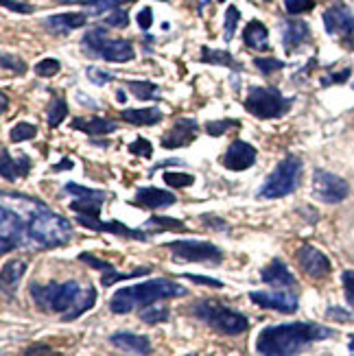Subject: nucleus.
<instances>
[{
	"label": "nucleus",
	"instance_id": "obj_1",
	"mask_svg": "<svg viewBox=\"0 0 354 356\" xmlns=\"http://www.w3.org/2000/svg\"><path fill=\"white\" fill-rule=\"evenodd\" d=\"M31 296L42 311L61 313L64 321H72L88 313L97 302V289H81L74 280L68 282H49V284H31Z\"/></svg>",
	"mask_w": 354,
	"mask_h": 356
},
{
	"label": "nucleus",
	"instance_id": "obj_2",
	"mask_svg": "<svg viewBox=\"0 0 354 356\" xmlns=\"http://www.w3.org/2000/svg\"><path fill=\"white\" fill-rule=\"evenodd\" d=\"M335 332L319 323H280V326H267L256 339V350L263 356H296L302 348H306L319 339H328Z\"/></svg>",
	"mask_w": 354,
	"mask_h": 356
},
{
	"label": "nucleus",
	"instance_id": "obj_3",
	"mask_svg": "<svg viewBox=\"0 0 354 356\" xmlns=\"http://www.w3.org/2000/svg\"><path fill=\"white\" fill-rule=\"evenodd\" d=\"M182 296H186V289L179 286L173 280L160 277V280H149L143 284L118 289L110 300V311L116 315H125V313H131L134 308H147L160 300H171V298H182Z\"/></svg>",
	"mask_w": 354,
	"mask_h": 356
},
{
	"label": "nucleus",
	"instance_id": "obj_4",
	"mask_svg": "<svg viewBox=\"0 0 354 356\" xmlns=\"http://www.w3.org/2000/svg\"><path fill=\"white\" fill-rule=\"evenodd\" d=\"M29 238H33L42 247H61L72 238V225L61 214L40 206L26 221Z\"/></svg>",
	"mask_w": 354,
	"mask_h": 356
},
{
	"label": "nucleus",
	"instance_id": "obj_5",
	"mask_svg": "<svg viewBox=\"0 0 354 356\" xmlns=\"http://www.w3.org/2000/svg\"><path fill=\"white\" fill-rule=\"evenodd\" d=\"M193 315L221 334H243L250 328L248 317L232 311V308H227L221 302H214V300H202V302L193 304Z\"/></svg>",
	"mask_w": 354,
	"mask_h": 356
},
{
	"label": "nucleus",
	"instance_id": "obj_6",
	"mask_svg": "<svg viewBox=\"0 0 354 356\" xmlns=\"http://www.w3.org/2000/svg\"><path fill=\"white\" fill-rule=\"evenodd\" d=\"M300 175H302V160L296 158V156H287L278 166L273 168V173L265 179L258 197L280 199V197L291 195L298 188Z\"/></svg>",
	"mask_w": 354,
	"mask_h": 356
},
{
	"label": "nucleus",
	"instance_id": "obj_7",
	"mask_svg": "<svg viewBox=\"0 0 354 356\" xmlns=\"http://www.w3.org/2000/svg\"><path fill=\"white\" fill-rule=\"evenodd\" d=\"M291 105H293V99L282 97L278 88H254L245 99V110L263 120L284 116Z\"/></svg>",
	"mask_w": 354,
	"mask_h": 356
},
{
	"label": "nucleus",
	"instance_id": "obj_8",
	"mask_svg": "<svg viewBox=\"0 0 354 356\" xmlns=\"http://www.w3.org/2000/svg\"><path fill=\"white\" fill-rule=\"evenodd\" d=\"M83 46L92 55H99L107 61H116V64L134 59V46L129 40L107 38L105 29H99V26L88 31V33L83 35Z\"/></svg>",
	"mask_w": 354,
	"mask_h": 356
},
{
	"label": "nucleus",
	"instance_id": "obj_9",
	"mask_svg": "<svg viewBox=\"0 0 354 356\" xmlns=\"http://www.w3.org/2000/svg\"><path fill=\"white\" fill-rule=\"evenodd\" d=\"M175 260L184 262H206V265H219L223 260V252L217 245L206 241H173L166 243Z\"/></svg>",
	"mask_w": 354,
	"mask_h": 356
},
{
	"label": "nucleus",
	"instance_id": "obj_10",
	"mask_svg": "<svg viewBox=\"0 0 354 356\" xmlns=\"http://www.w3.org/2000/svg\"><path fill=\"white\" fill-rule=\"evenodd\" d=\"M0 234H3V247H0V252L3 254H9L11 250H18L22 247L29 238V227H26V221H22V216L18 212L9 210L7 206H3L0 210Z\"/></svg>",
	"mask_w": 354,
	"mask_h": 356
},
{
	"label": "nucleus",
	"instance_id": "obj_11",
	"mask_svg": "<svg viewBox=\"0 0 354 356\" xmlns=\"http://www.w3.org/2000/svg\"><path fill=\"white\" fill-rule=\"evenodd\" d=\"M313 193L324 204H339L350 195V186L339 175H332L324 168H317L313 173Z\"/></svg>",
	"mask_w": 354,
	"mask_h": 356
},
{
	"label": "nucleus",
	"instance_id": "obj_12",
	"mask_svg": "<svg viewBox=\"0 0 354 356\" xmlns=\"http://www.w3.org/2000/svg\"><path fill=\"white\" fill-rule=\"evenodd\" d=\"M324 26L330 35L339 38L346 46L354 49V15L348 7L335 5L324 11Z\"/></svg>",
	"mask_w": 354,
	"mask_h": 356
},
{
	"label": "nucleus",
	"instance_id": "obj_13",
	"mask_svg": "<svg viewBox=\"0 0 354 356\" xmlns=\"http://www.w3.org/2000/svg\"><path fill=\"white\" fill-rule=\"evenodd\" d=\"M250 300L260 308H269V311L278 313H296L300 304L298 296L287 291H252Z\"/></svg>",
	"mask_w": 354,
	"mask_h": 356
},
{
	"label": "nucleus",
	"instance_id": "obj_14",
	"mask_svg": "<svg viewBox=\"0 0 354 356\" xmlns=\"http://www.w3.org/2000/svg\"><path fill=\"white\" fill-rule=\"evenodd\" d=\"M298 262L304 273H309L311 277H326L332 269L330 260L326 254H321L317 247L313 245H302L298 250Z\"/></svg>",
	"mask_w": 354,
	"mask_h": 356
},
{
	"label": "nucleus",
	"instance_id": "obj_15",
	"mask_svg": "<svg viewBox=\"0 0 354 356\" xmlns=\"http://www.w3.org/2000/svg\"><path fill=\"white\" fill-rule=\"evenodd\" d=\"M199 134V125L195 118H179L175 120V125L171 127L164 138H162V147L164 149H179L191 145Z\"/></svg>",
	"mask_w": 354,
	"mask_h": 356
},
{
	"label": "nucleus",
	"instance_id": "obj_16",
	"mask_svg": "<svg viewBox=\"0 0 354 356\" xmlns=\"http://www.w3.org/2000/svg\"><path fill=\"white\" fill-rule=\"evenodd\" d=\"M256 162V149L250 143L236 140L227 147L225 156H223V166L230 171H245Z\"/></svg>",
	"mask_w": 354,
	"mask_h": 356
},
{
	"label": "nucleus",
	"instance_id": "obj_17",
	"mask_svg": "<svg viewBox=\"0 0 354 356\" xmlns=\"http://www.w3.org/2000/svg\"><path fill=\"white\" fill-rule=\"evenodd\" d=\"M83 227L97 229V232H110V234L122 236V238H134V241H147V234L143 229H131L127 225H122L120 221H101V219H79Z\"/></svg>",
	"mask_w": 354,
	"mask_h": 356
},
{
	"label": "nucleus",
	"instance_id": "obj_18",
	"mask_svg": "<svg viewBox=\"0 0 354 356\" xmlns=\"http://www.w3.org/2000/svg\"><path fill=\"white\" fill-rule=\"evenodd\" d=\"M260 277H263L265 284H271L273 289H291L298 284L293 273L289 271V267L282 260H273L271 265H267L263 271H260Z\"/></svg>",
	"mask_w": 354,
	"mask_h": 356
},
{
	"label": "nucleus",
	"instance_id": "obj_19",
	"mask_svg": "<svg viewBox=\"0 0 354 356\" xmlns=\"http://www.w3.org/2000/svg\"><path fill=\"white\" fill-rule=\"evenodd\" d=\"M311 38V29L302 20H287L282 24V44L287 53H293L296 49Z\"/></svg>",
	"mask_w": 354,
	"mask_h": 356
},
{
	"label": "nucleus",
	"instance_id": "obj_20",
	"mask_svg": "<svg viewBox=\"0 0 354 356\" xmlns=\"http://www.w3.org/2000/svg\"><path fill=\"white\" fill-rule=\"evenodd\" d=\"M175 204V195L168 193V191H160V188H140L136 193V206L140 208H151V210H158V208H166V206H173Z\"/></svg>",
	"mask_w": 354,
	"mask_h": 356
},
{
	"label": "nucleus",
	"instance_id": "obj_21",
	"mask_svg": "<svg viewBox=\"0 0 354 356\" xmlns=\"http://www.w3.org/2000/svg\"><path fill=\"white\" fill-rule=\"evenodd\" d=\"M110 341L120 348V350H125V352H134L138 356H149L151 354V341L147 337L143 334H134V332H116L110 337Z\"/></svg>",
	"mask_w": 354,
	"mask_h": 356
},
{
	"label": "nucleus",
	"instance_id": "obj_22",
	"mask_svg": "<svg viewBox=\"0 0 354 356\" xmlns=\"http://www.w3.org/2000/svg\"><path fill=\"white\" fill-rule=\"evenodd\" d=\"M88 22L86 13H59L51 15V18L44 20V26L51 31V33H70L74 29H81Z\"/></svg>",
	"mask_w": 354,
	"mask_h": 356
},
{
	"label": "nucleus",
	"instance_id": "obj_23",
	"mask_svg": "<svg viewBox=\"0 0 354 356\" xmlns=\"http://www.w3.org/2000/svg\"><path fill=\"white\" fill-rule=\"evenodd\" d=\"M70 125L72 129H81L83 134H90V136H107L116 129V120L92 116V118H74Z\"/></svg>",
	"mask_w": 354,
	"mask_h": 356
},
{
	"label": "nucleus",
	"instance_id": "obj_24",
	"mask_svg": "<svg viewBox=\"0 0 354 356\" xmlns=\"http://www.w3.org/2000/svg\"><path fill=\"white\" fill-rule=\"evenodd\" d=\"M120 118L129 122V125L149 127V125H158V122H162L164 114L158 110V107H140V110H122Z\"/></svg>",
	"mask_w": 354,
	"mask_h": 356
},
{
	"label": "nucleus",
	"instance_id": "obj_25",
	"mask_svg": "<svg viewBox=\"0 0 354 356\" xmlns=\"http://www.w3.org/2000/svg\"><path fill=\"white\" fill-rule=\"evenodd\" d=\"M243 40L250 49L256 51H267L269 49V31L260 20H252L243 31Z\"/></svg>",
	"mask_w": 354,
	"mask_h": 356
},
{
	"label": "nucleus",
	"instance_id": "obj_26",
	"mask_svg": "<svg viewBox=\"0 0 354 356\" xmlns=\"http://www.w3.org/2000/svg\"><path fill=\"white\" fill-rule=\"evenodd\" d=\"M0 158H3V164H0V166H3V177L5 179L13 181V179H18L20 175H29V171H31V160L26 156H22L20 160H13L9 156V151L3 149V151H0Z\"/></svg>",
	"mask_w": 354,
	"mask_h": 356
},
{
	"label": "nucleus",
	"instance_id": "obj_27",
	"mask_svg": "<svg viewBox=\"0 0 354 356\" xmlns=\"http://www.w3.org/2000/svg\"><path fill=\"white\" fill-rule=\"evenodd\" d=\"M24 271H26V265L22 260H11L3 267V289H5L7 296H9V293H13V289L18 286Z\"/></svg>",
	"mask_w": 354,
	"mask_h": 356
},
{
	"label": "nucleus",
	"instance_id": "obj_28",
	"mask_svg": "<svg viewBox=\"0 0 354 356\" xmlns=\"http://www.w3.org/2000/svg\"><path fill=\"white\" fill-rule=\"evenodd\" d=\"M202 61H206V64L227 66L232 70H241V64L227 51H217V49H210V46H204L202 49Z\"/></svg>",
	"mask_w": 354,
	"mask_h": 356
},
{
	"label": "nucleus",
	"instance_id": "obj_29",
	"mask_svg": "<svg viewBox=\"0 0 354 356\" xmlns=\"http://www.w3.org/2000/svg\"><path fill=\"white\" fill-rule=\"evenodd\" d=\"M125 3H131V0H81L79 5H83L92 15H101L105 11L118 9L120 5H125Z\"/></svg>",
	"mask_w": 354,
	"mask_h": 356
},
{
	"label": "nucleus",
	"instance_id": "obj_30",
	"mask_svg": "<svg viewBox=\"0 0 354 356\" xmlns=\"http://www.w3.org/2000/svg\"><path fill=\"white\" fill-rule=\"evenodd\" d=\"M145 273H151V269H149V267H140V269H134V271H129V273H120V271L112 269V271H105V273H103L101 282H103V286H112L114 282H120V280H131V277L145 275Z\"/></svg>",
	"mask_w": 354,
	"mask_h": 356
},
{
	"label": "nucleus",
	"instance_id": "obj_31",
	"mask_svg": "<svg viewBox=\"0 0 354 356\" xmlns=\"http://www.w3.org/2000/svg\"><path fill=\"white\" fill-rule=\"evenodd\" d=\"M127 88L134 92V97L140 101H151L158 92V86L151 81H127Z\"/></svg>",
	"mask_w": 354,
	"mask_h": 356
},
{
	"label": "nucleus",
	"instance_id": "obj_32",
	"mask_svg": "<svg viewBox=\"0 0 354 356\" xmlns=\"http://www.w3.org/2000/svg\"><path fill=\"white\" fill-rule=\"evenodd\" d=\"M68 114V105H66V101L64 99H59V97H55L53 101H51V105H49V125L51 127H57L61 120H64V116Z\"/></svg>",
	"mask_w": 354,
	"mask_h": 356
},
{
	"label": "nucleus",
	"instance_id": "obj_33",
	"mask_svg": "<svg viewBox=\"0 0 354 356\" xmlns=\"http://www.w3.org/2000/svg\"><path fill=\"white\" fill-rule=\"evenodd\" d=\"M38 134V127L35 125H29V122H18L11 131H9V138L11 143H24V140H31V138H35Z\"/></svg>",
	"mask_w": 354,
	"mask_h": 356
},
{
	"label": "nucleus",
	"instance_id": "obj_34",
	"mask_svg": "<svg viewBox=\"0 0 354 356\" xmlns=\"http://www.w3.org/2000/svg\"><path fill=\"white\" fill-rule=\"evenodd\" d=\"M168 313L166 308H156V306H151V308H143V313H140V319L145 323H149V326H156V323H162L168 319Z\"/></svg>",
	"mask_w": 354,
	"mask_h": 356
},
{
	"label": "nucleus",
	"instance_id": "obj_35",
	"mask_svg": "<svg viewBox=\"0 0 354 356\" xmlns=\"http://www.w3.org/2000/svg\"><path fill=\"white\" fill-rule=\"evenodd\" d=\"M239 18H241V11L234 5H230L227 11H225V33H223L225 42H232L236 24H239Z\"/></svg>",
	"mask_w": 354,
	"mask_h": 356
},
{
	"label": "nucleus",
	"instance_id": "obj_36",
	"mask_svg": "<svg viewBox=\"0 0 354 356\" xmlns=\"http://www.w3.org/2000/svg\"><path fill=\"white\" fill-rule=\"evenodd\" d=\"M232 127H241V122L239 120H230V118H225V120H210L208 125H206V131L210 134V136H223L227 129H232Z\"/></svg>",
	"mask_w": 354,
	"mask_h": 356
},
{
	"label": "nucleus",
	"instance_id": "obj_37",
	"mask_svg": "<svg viewBox=\"0 0 354 356\" xmlns=\"http://www.w3.org/2000/svg\"><path fill=\"white\" fill-rule=\"evenodd\" d=\"M147 227H156V229H175L182 232L184 223H179L177 219H166V216H151L147 221Z\"/></svg>",
	"mask_w": 354,
	"mask_h": 356
},
{
	"label": "nucleus",
	"instance_id": "obj_38",
	"mask_svg": "<svg viewBox=\"0 0 354 356\" xmlns=\"http://www.w3.org/2000/svg\"><path fill=\"white\" fill-rule=\"evenodd\" d=\"M284 9L291 15H300V13H309L315 9V0H284Z\"/></svg>",
	"mask_w": 354,
	"mask_h": 356
},
{
	"label": "nucleus",
	"instance_id": "obj_39",
	"mask_svg": "<svg viewBox=\"0 0 354 356\" xmlns=\"http://www.w3.org/2000/svg\"><path fill=\"white\" fill-rule=\"evenodd\" d=\"M254 64H256V68L263 72V74H271L275 70H282L284 68L282 61L280 59H273V57H258V59H254Z\"/></svg>",
	"mask_w": 354,
	"mask_h": 356
},
{
	"label": "nucleus",
	"instance_id": "obj_40",
	"mask_svg": "<svg viewBox=\"0 0 354 356\" xmlns=\"http://www.w3.org/2000/svg\"><path fill=\"white\" fill-rule=\"evenodd\" d=\"M59 70H61V64L57 59H51V57H46V59H42L35 64V72L40 76H55Z\"/></svg>",
	"mask_w": 354,
	"mask_h": 356
},
{
	"label": "nucleus",
	"instance_id": "obj_41",
	"mask_svg": "<svg viewBox=\"0 0 354 356\" xmlns=\"http://www.w3.org/2000/svg\"><path fill=\"white\" fill-rule=\"evenodd\" d=\"M164 181L173 188H186V186L195 184V177L186 173H164Z\"/></svg>",
	"mask_w": 354,
	"mask_h": 356
},
{
	"label": "nucleus",
	"instance_id": "obj_42",
	"mask_svg": "<svg viewBox=\"0 0 354 356\" xmlns=\"http://www.w3.org/2000/svg\"><path fill=\"white\" fill-rule=\"evenodd\" d=\"M105 24H107V26H116V29H125V26L129 24V15H127V11H122V9L118 7V9H114L112 15H107V18H105Z\"/></svg>",
	"mask_w": 354,
	"mask_h": 356
},
{
	"label": "nucleus",
	"instance_id": "obj_43",
	"mask_svg": "<svg viewBox=\"0 0 354 356\" xmlns=\"http://www.w3.org/2000/svg\"><path fill=\"white\" fill-rule=\"evenodd\" d=\"M88 79L95 83V86H105L107 81H114V74L110 72H105L101 68H95V66H90L88 68Z\"/></svg>",
	"mask_w": 354,
	"mask_h": 356
},
{
	"label": "nucleus",
	"instance_id": "obj_44",
	"mask_svg": "<svg viewBox=\"0 0 354 356\" xmlns=\"http://www.w3.org/2000/svg\"><path fill=\"white\" fill-rule=\"evenodd\" d=\"M129 151L134 153V156H143V158H151L153 156V147H151L149 140H145V138H138L136 143H131Z\"/></svg>",
	"mask_w": 354,
	"mask_h": 356
},
{
	"label": "nucleus",
	"instance_id": "obj_45",
	"mask_svg": "<svg viewBox=\"0 0 354 356\" xmlns=\"http://www.w3.org/2000/svg\"><path fill=\"white\" fill-rule=\"evenodd\" d=\"M79 260L88 262V265H90V267H95V269H101L103 273H105V271H112V269H114V267L110 265V262L99 260V258H95L92 254H79Z\"/></svg>",
	"mask_w": 354,
	"mask_h": 356
},
{
	"label": "nucleus",
	"instance_id": "obj_46",
	"mask_svg": "<svg viewBox=\"0 0 354 356\" xmlns=\"http://www.w3.org/2000/svg\"><path fill=\"white\" fill-rule=\"evenodd\" d=\"M3 68H5V70H9V68H11L13 72H18V74H22V72L26 70V66L22 64V61H20L18 57L7 55V53L3 55Z\"/></svg>",
	"mask_w": 354,
	"mask_h": 356
},
{
	"label": "nucleus",
	"instance_id": "obj_47",
	"mask_svg": "<svg viewBox=\"0 0 354 356\" xmlns=\"http://www.w3.org/2000/svg\"><path fill=\"white\" fill-rule=\"evenodd\" d=\"M341 282H344V291H346L348 302L354 306V271H344Z\"/></svg>",
	"mask_w": 354,
	"mask_h": 356
},
{
	"label": "nucleus",
	"instance_id": "obj_48",
	"mask_svg": "<svg viewBox=\"0 0 354 356\" xmlns=\"http://www.w3.org/2000/svg\"><path fill=\"white\" fill-rule=\"evenodd\" d=\"M350 76V68H346V70H341V72H335V74H328V76H324L321 79V86H332V83H344L346 79Z\"/></svg>",
	"mask_w": 354,
	"mask_h": 356
},
{
	"label": "nucleus",
	"instance_id": "obj_49",
	"mask_svg": "<svg viewBox=\"0 0 354 356\" xmlns=\"http://www.w3.org/2000/svg\"><path fill=\"white\" fill-rule=\"evenodd\" d=\"M3 7L11 9V11H18V13H33V7L26 3H18V0H3Z\"/></svg>",
	"mask_w": 354,
	"mask_h": 356
},
{
	"label": "nucleus",
	"instance_id": "obj_50",
	"mask_svg": "<svg viewBox=\"0 0 354 356\" xmlns=\"http://www.w3.org/2000/svg\"><path fill=\"white\" fill-rule=\"evenodd\" d=\"M330 319H339V321H354V315L352 313H348V311H344V308H339V306H332V308H328V313H326Z\"/></svg>",
	"mask_w": 354,
	"mask_h": 356
},
{
	"label": "nucleus",
	"instance_id": "obj_51",
	"mask_svg": "<svg viewBox=\"0 0 354 356\" xmlns=\"http://www.w3.org/2000/svg\"><path fill=\"white\" fill-rule=\"evenodd\" d=\"M186 275V280H193L197 284H208V286H214V289H221L223 284L219 280H212V277H204V275H193V273H184Z\"/></svg>",
	"mask_w": 354,
	"mask_h": 356
},
{
	"label": "nucleus",
	"instance_id": "obj_52",
	"mask_svg": "<svg viewBox=\"0 0 354 356\" xmlns=\"http://www.w3.org/2000/svg\"><path fill=\"white\" fill-rule=\"evenodd\" d=\"M136 20H138V24H140V29H145V31L151 29V22H153V13H151V9L145 7L140 13H138V18H136Z\"/></svg>",
	"mask_w": 354,
	"mask_h": 356
},
{
	"label": "nucleus",
	"instance_id": "obj_53",
	"mask_svg": "<svg viewBox=\"0 0 354 356\" xmlns=\"http://www.w3.org/2000/svg\"><path fill=\"white\" fill-rule=\"evenodd\" d=\"M24 356H53L51 348H46V346H33V348H29L24 352Z\"/></svg>",
	"mask_w": 354,
	"mask_h": 356
},
{
	"label": "nucleus",
	"instance_id": "obj_54",
	"mask_svg": "<svg viewBox=\"0 0 354 356\" xmlns=\"http://www.w3.org/2000/svg\"><path fill=\"white\" fill-rule=\"evenodd\" d=\"M70 166H72V162H70V160H66V162L57 164V166H55V171H66V168H70Z\"/></svg>",
	"mask_w": 354,
	"mask_h": 356
},
{
	"label": "nucleus",
	"instance_id": "obj_55",
	"mask_svg": "<svg viewBox=\"0 0 354 356\" xmlns=\"http://www.w3.org/2000/svg\"><path fill=\"white\" fill-rule=\"evenodd\" d=\"M348 348H350V354L354 356V337H350V343H348Z\"/></svg>",
	"mask_w": 354,
	"mask_h": 356
},
{
	"label": "nucleus",
	"instance_id": "obj_56",
	"mask_svg": "<svg viewBox=\"0 0 354 356\" xmlns=\"http://www.w3.org/2000/svg\"><path fill=\"white\" fill-rule=\"evenodd\" d=\"M7 103H9V99H7V95H3V110L7 112Z\"/></svg>",
	"mask_w": 354,
	"mask_h": 356
},
{
	"label": "nucleus",
	"instance_id": "obj_57",
	"mask_svg": "<svg viewBox=\"0 0 354 356\" xmlns=\"http://www.w3.org/2000/svg\"><path fill=\"white\" fill-rule=\"evenodd\" d=\"M186 356H197V354H186Z\"/></svg>",
	"mask_w": 354,
	"mask_h": 356
},
{
	"label": "nucleus",
	"instance_id": "obj_58",
	"mask_svg": "<svg viewBox=\"0 0 354 356\" xmlns=\"http://www.w3.org/2000/svg\"><path fill=\"white\" fill-rule=\"evenodd\" d=\"M352 88H354V86H352Z\"/></svg>",
	"mask_w": 354,
	"mask_h": 356
}]
</instances>
